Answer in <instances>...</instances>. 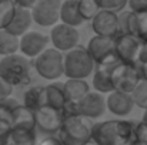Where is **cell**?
Returning <instances> with one entry per match:
<instances>
[{"mask_svg": "<svg viewBox=\"0 0 147 145\" xmlns=\"http://www.w3.org/2000/svg\"><path fill=\"white\" fill-rule=\"evenodd\" d=\"M134 122L127 120H110L96 122L92 130V140L98 145H130L133 142Z\"/></svg>", "mask_w": 147, "mask_h": 145, "instance_id": "1", "label": "cell"}, {"mask_svg": "<svg viewBox=\"0 0 147 145\" xmlns=\"http://www.w3.org/2000/svg\"><path fill=\"white\" fill-rule=\"evenodd\" d=\"M94 122L83 115L73 114L63 117L60 131L56 138L61 145H80L92 138V130Z\"/></svg>", "mask_w": 147, "mask_h": 145, "instance_id": "2", "label": "cell"}, {"mask_svg": "<svg viewBox=\"0 0 147 145\" xmlns=\"http://www.w3.org/2000/svg\"><path fill=\"white\" fill-rule=\"evenodd\" d=\"M0 77L11 87L27 86L32 80V63L20 54L3 57L0 60Z\"/></svg>", "mask_w": 147, "mask_h": 145, "instance_id": "3", "label": "cell"}, {"mask_svg": "<svg viewBox=\"0 0 147 145\" xmlns=\"http://www.w3.org/2000/svg\"><path fill=\"white\" fill-rule=\"evenodd\" d=\"M96 68L94 61L89 55L86 47L77 46L64 55L63 61V76L69 80H84Z\"/></svg>", "mask_w": 147, "mask_h": 145, "instance_id": "4", "label": "cell"}, {"mask_svg": "<svg viewBox=\"0 0 147 145\" xmlns=\"http://www.w3.org/2000/svg\"><path fill=\"white\" fill-rule=\"evenodd\" d=\"M63 53L56 48H46L39 57L34 58L33 67L45 80H57L63 76Z\"/></svg>", "mask_w": 147, "mask_h": 145, "instance_id": "5", "label": "cell"}, {"mask_svg": "<svg viewBox=\"0 0 147 145\" xmlns=\"http://www.w3.org/2000/svg\"><path fill=\"white\" fill-rule=\"evenodd\" d=\"M86 50L96 65H119L120 61L114 54V39L94 36L90 39Z\"/></svg>", "mask_w": 147, "mask_h": 145, "instance_id": "6", "label": "cell"}, {"mask_svg": "<svg viewBox=\"0 0 147 145\" xmlns=\"http://www.w3.org/2000/svg\"><path fill=\"white\" fill-rule=\"evenodd\" d=\"M34 122L36 131L46 137H56L63 122V112L53 107L43 105L34 111Z\"/></svg>", "mask_w": 147, "mask_h": 145, "instance_id": "7", "label": "cell"}, {"mask_svg": "<svg viewBox=\"0 0 147 145\" xmlns=\"http://www.w3.org/2000/svg\"><path fill=\"white\" fill-rule=\"evenodd\" d=\"M140 81H142V77H140L136 65H129V64L120 63L111 71V84H113L114 91L131 94Z\"/></svg>", "mask_w": 147, "mask_h": 145, "instance_id": "8", "label": "cell"}, {"mask_svg": "<svg viewBox=\"0 0 147 145\" xmlns=\"http://www.w3.org/2000/svg\"><path fill=\"white\" fill-rule=\"evenodd\" d=\"M60 0H37L34 1L33 9L30 10L33 23L42 26V27H50L56 26L60 20Z\"/></svg>", "mask_w": 147, "mask_h": 145, "instance_id": "9", "label": "cell"}, {"mask_svg": "<svg viewBox=\"0 0 147 145\" xmlns=\"http://www.w3.org/2000/svg\"><path fill=\"white\" fill-rule=\"evenodd\" d=\"M79 40H80V34L77 31V29L66 26L63 23H57L56 26L51 27L50 31V41L53 43V46L56 50H59L60 53L63 51H70L73 48L79 46Z\"/></svg>", "mask_w": 147, "mask_h": 145, "instance_id": "10", "label": "cell"}, {"mask_svg": "<svg viewBox=\"0 0 147 145\" xmlns=\"http://www.w3.org/2000/svg\"><path fill=\"white\" fill-rule=\"evenodd\" d=\"M142 43L131 36H117L114 39V54L121 64L136 65Z\"/></svg>", "mask_w": 147, "mask_h": 145, "instance_id": "11", "label": "cell"}, {"mask_svg": "<svg viewBox=\"0 0 147 145\" xmlns=\"http://www.w3.org/2000/svg\"><path fill=\"white\" fill-rule=\"evenodd\" d=\"M49 37L40 31H27L26 34H23L20 37V43H19V50L22 51V54L29 58H36L39 57L49 44Z\"/></svg>", "mask_w": 147, "mask_h": 145, "instance_id": "12", "label": "cell"}, {"mask_svg": "<svg viewBox=\"0 0 147 145\" xmlns=\"http://www.w3.org/2000/svg\"><path fill=\"white\" fill-rule=\"evenodd\" d=\"M106 100L101 94L96 91H90L83 100L76 104V111L79 115H83L89 120H96L104 115L106 112Z\"/></svg>", "mask_w": 147, "mask_h": 145, "instance_id": "13", "label": "cell"}, {"mask_svg": "<svg viewBox=\"0 0 147 145\" xmlns=\"http://www.w3.org/2000/svg\"><path fill=\"white\" fill-rule=\"evenodd\" d=\"M92 29L100 37L116 39L117 37V14L106 10H100L92 20Z\"/></svg>", "mask_w": 147, "mask_h": 145, "instance_id": "14", "label": "cell"}, {"mask_svg": "<svg viewBox=\"0 0 147 145\" xmlns=\"http://www.w3.org/2000/svg\"><path fill=\"white\" fill-rule=\"evenodd\" d=\"M133 107H134V104H133V100H131L130 94L113 91L106 98V108L117 117L129 115L131 112Z\"/></svg>", "mask_w": 147, "mask_h": 145, "instance_id": "15", "label": "cell"}, {"mask_svg": "<svg viewBox=\"0 0 147 145\" xmlns=\"http://www.w3.org/2000/svg\"><path fill=\"white\" fill-rule=\"evenodd\" d=\"M32 23H33V19H32L30 10H24V9L16 7L13 19H11V21L9 23V26L4 30L7 33H10L11 36H16V37L20 39L23 34L30 31Z\"/></svg>", "mask_w": 147, "mask_h": 145, "instance_id": "16", "label": "cell"}, {"mask_svg": "<svg viewBox=\"0 0 147 145\" xmlns=\"http://www.w3.org/2000/svg\"><path fill=\"white\" fill-rule=\"evenodd\" d=\"M117 65H96L94 76H93V87L98 94L113 93V84H111V71Z\"/></svg>", "mask_w": 147, "mask_h": 145, "instance_id": "17", "label": "cell"}, {"mask_svg": "<svg viewBox=\"0 0 147 145\" xmlns=\"http://www.w3.org/2000/svg\"><path fill=\"white\" fill-rule=\"evenodd\" d=\"M60 20L63 24L77 29L84 21L79 13V0H66L60 6Z\"/></svg>", "mask_w": 147, "mask_h": 145, "instance_id": "18", "label": "cell"}, {"mask_svg": "<svg viewBox=\"0 0 147 145\" xmlns=\"http://www.w3.org/2000/svg\"><path fill=\"white\" fill-rule=\"evenodd\" d=\"M45 98L46 105L63 111V108L67 104L64 94V83H51L49 86H45Z\"/></svg>", "mask_w": 147, "mask_h": 145, "instance_id": "19", "label": "cell"}, {"mask_svg": "<svg viewBox=\"0 0 147 145\" xmlns=\"http://www.w3.org/2000/svg\"><path fill=\"white\" fill-rule=\"evenodd\" d=\"M90 93V87L84 80H67L64 83L66 100L70 104H77Z\"/></svg>", "mask_w": 147, "mask_h": 145, "instance_id": "20", "label": "cell"}, {"mask_svg": "<svg viewBox=\"0 0 147 145\" xmlns=\"http://www.w3.org/2000/svg\"><path fill=\"white\" fill-rule=\"evenodd\" d=\"M11 128H20V130H36L34 122V112L26 108L23 104H19L13 111L11 118Z\"/></svg>", "mask_w": 147, "mask_h": 145, "instance_id": "21", "label": "cell"}, {"mask_svg": "<svg viewBox=\"0 0 147 145\" xmlns=\"http://www.w3.org/2000/svg\"><path fill=\"white\" fill-rule=\"evenodd\" d=\"M37 131L36 130H20L11 128L4 145H36Z\"/></svg>", "mask_w": 147, "mask_h": 145, "instance_id": "22", "label": "cell"}, {"mask_svg": "<svg viewBox=\"0 0 147 145\" xmlns=\"http://www.w3.org/2000/svg\"><path fill=\"white\" fill-rule=\"evenodd\" d=\"M23 105L29 108L30 111H36L46 105V98H45V86H33L30 87L23 97Z\"/></svg>", "mask_w": 147, "mask_h": 145, "instance_id": "23", "label": "cell"}, {"mask_svg": "<svg viewBox=\"0 0 147 145\" xmlns=\"http://www.w3.org/2000/svg\"><path fill=\"white\" fill-rule=\"evenodd\" d=\"M19 43H20L19 37L11 36L6 30H0V55L7 57V55L17 54Z\"/></svg>", "mask_w": 147, "mask_h": 145, "instance_id": "24", "label": "cell"}, {"mask_svg": "<svg viewBox=\"0 0 147 145\" xmlns=\"http://www.w3.org/2000/svg\"><path fill=\"white\" fill-rule=\"evenodd\" d=\"M98 11L100 9L96 0H79V13L83 21H87V20L92 21Z\"/></svg>", "mask_w": 147, "mask_h": 145, "instance_id": "25", "label": "cell"}, {"mask_svg": "<svg viewBox=\"0 0 147 145\" xmlns=\"http://www.w3.org/2000/svg\"><path fill=\"white\" fill-rule=\"evenodd\" d=\"M14 10H16L14 1L11 0L0 1V30H4L9 26V23L13 19Z\"/></svg>", "mask_w": 147, "mask_h": 145, "instance_id": "26", "label": "cell"}, {"mask_svg": "<svg viewBox=\"0 0 147 145\" xmlns=\"http://www.w3.org/2000/svg\"><path fill=\"white\" fill-rule=\"evenodd\" d=\"M134 37L140 43H147V13L136 14V19H134Z\"/></svg>", "mask_w": 147, "mask_h": 145, "instance_id": "27", "label": "cell"}, {"mask_svg": "<svg viewBox=\"0 0 147 145\" xmlns=\"http://www.w3.org/2000/svg\"><path fill=\"white\" fill-rule=\"evenodd\" d=\"M130 97H131L134 105H137L143 110H147V81L142 80L137 84V87L133 90Z\"/></svg>", "mask_w": 147, "mask_h": 145, "instance_id": "28", "label": "cell"}, {"mask_svg": "<svg viewBox=\"0 0 147 145\" xmlns=\"http://www.w3.org/2000/svg\"><path fill=\"white\" fill-rule=\"evenodd\" d=\"M19 105V102L13 98H7L4 101H0V120L9 122L11 125V118H13V111Z\"/></svg>", "mask_w": 147, "mask_h": 145, "instance_id": "29", "label": "cell"}, {"mask_svg": "<svg viewBox=\"0 0 147 145\" xmlns=\"http://www.w3.org/2000/svg\"><path fill=\"white\" fill-rule=\"evenodd\" d=\"M97 6L100 10H106V11H111V13H119L123 11L124 7L127 6L126 0H96Z\"/></svg>", "mask_w": 147, "mask_h": 145, "instance_id": "30", "label": "cell"}, {"mask_svg": "<svg viewBox=\"0 0 147 145\" xmlns=\"http://www.w3.org/2000/svg\"><path fill=\"white\" fill-rule=\"evenodd\" d=\"M133 142H144V144H147V125L143 121L136 122V125H134Z\"/></svg>", "mask_w": 147, "mask_h": 145, "instance_id": "31", "label": "cell"}, {"mask_svg": "<svg viewBox=\"0 0 147 145\" xmlns=\"http://www.w3.org/2000/svg\"><path fill=\"white\" fill-rule=\"evenodd\" d=\"M127 6H129L130 11H133L136 14L147 13V0H130V1H127Z\"/></svg>", "mask_w": 147, "mask_h": 145, "instance_id": "32", "label": "cell"}, {"mask_svg": "<svg viewBox=\"0 0 147 145\" xmlns=\"http://www.w3.org/2000/svg\"><path fill=\"white\" fill-rule=\"evenodd\" d=\"M11 93H13V87L0 77V101H4V100L10 98Z\"/></svg>", "mask_w": 147, "mask_h": 145, "instance_id": "33", "label": "cell"}, {"mask_svg": "<svg viewBox=\"0 0 147 145\" xmlns=\"http://www.w3.org/2000/svg\"><path fill=\"white\" fill-rule=\"evenodd\" d=\"M11 131V125L3 120H0V145H4L9 132Z\"/></svg>", "mask_w": 147, "mask_h": 145, "instance_id": "34", "label": "cell"}, {"mask_svg": "<svg viewBox=\"0 0 147 145\" xmlns=\"http://www.w3.org/2000/svg\"><path fill=\"white\" fill-rule=\"evenodd\" d=\"M37 145H61L56 137H46L43 141H40Z\"/></svg>", "mask_w": 147, "mask_h": 145, "instance_id": "35", "label": "cell"}, {"mask_svg": "<svg viewBox=\"0 0 147 145\" xmlns=\"http://www.w3.org/2000/svg\"><path fill=\"white\" fill-rule=\"evenodd\" d=\"M136 68L139 70V74H140L142 80L147 81V63L146 64H142V65H136Z\"/></svg>", "mask_w": 147, "mask_h": 145, "instance_id": "36", "label": "cell"}, {"mask_svg": "<svg viewBox=\"0 0 147 145\" xmlns=\"http://www.w3.org/2000/svg\"><path fill=\"white\" fill-rule=\"evenodd\" d=\"M142 121L147 125V110H144V115H143V120H142Z\"/></svg>", "mask_w": 147, "mask_h": 145, "instance_id": "37", "label": "cell"}, {"mask_svg": "<svg viewBox=\"0 0 147 145\" xmlns=\"http://www.w3.org/2000/svg\"><path fill=\"white\" fill-rule=\"evenodd\" d=\"M130 145H147V144H144V142H131Z\"/></svg>", "mask_w": 147, "mask_h": 145, "instance_id": "38", "label": "cell"}, {"mask_svg": "<svg viewBox=\"0 0 147 145\" xmlns=\"http://www.w3.org/2000/svg\"><path fill=\"white\" fill-rule=\"evenodd\" d=\"M80 145H83V144H80Z\"/></svg>", "mask_w": 147, "mask_h": 145, "instance_id": "39", "label": "cell"}]
</instances>
